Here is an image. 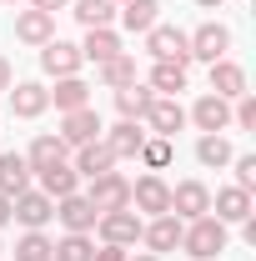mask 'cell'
I'll return each instance as SVG.
<instances>
[{
	"label": "cell",
	"instance_id": "6da1fadb",
	"mask_svg": "<svg viewBox=\"0 0 256 261\" xmlns=\"http://www.w3.org/2000/svg\"><path fill=\"white\" fill-rule=\"evenodd\" d=\"M226 246H231V231H226V221H216L211 211L196 216V221H186V231H181V251L191 261H221Z\"/></svg>",
	"mask_w": 256,
	"mask_h": 261
},
{
	"label": "cell",
	"instance_id": "7a4b0ae2",
	"mask_svg": "<svg viewBox=\"0 0 256 261\" xmlns=\"http://www.w3.org/2000/svg\"><path fill=\"white\" fill-rule=\"evenodd\" d=\"M146 56L151 61H176V65H191V40H186V31L181 25H151L146 31Z\"/></svg>",
	"mask_w": 256,
	"mask_h": 261
},
{
	"label": "cell",
	"instance_id": "3957f363",
	"mask_svg": "<svg viewBox=\"0 0 256 261\" xmlns=\"http://www.w3.org/2000/svg\"><path fill=\"white\" fill-rule=\"evenodd\" d=\"M141 211H131V206H121V211H100L96 216V231L106 246H136L141 241Z\"/></svg>",
	"mask_w": 256,
	"mask_h": 261
},
{
	"label": "cell",
	"instance_id": "277c9868",
	"mask_svg": "<svg viewBox=\"0 0 256 261\" xmlns=\"http://www.w3.org/2000/svg\"><path fill=\"white\" fill-rule=\"evenodd\" d=\"M131 211H146V216L171 211V186L161 181V171H146L141 181H131Z\"/></svg>",
	"mask_w": 256,
	"mask_h": 261
},
{
	"label": "cell",
	"instance_id": "5b68a950",
	"mask_svg": "<svg viewBox=\"0 0 256 261\" xmlns=\"http://www.w3.org/2000/svg\"><path fill=\"white\" fill-rule=\"evenodd\" d=\"M186 121H191L201 136H226V130H231V100H221V96L206 91V96L186 111Z\"/></svg>",
	"mask_w": 256,
	"mask_h": 261
},
{
	"label": "cell",
	"instance_id": "8992f818",
	"mask_svg": "<svg viewBox=\"0 0 256 261\" xmlns=\"http://www.w3.org/2000/svg\"><path fill=\"white\" fill-rule=\"evenodd\" d=\"M50 216H56V201H50L45 191H35V186H31V191L10 196V221H20L25 231H40Z\"/></svg>",
	"mask_w": 256,
	"mask_h": 261
},
{
	"label": "cell",
	"instance_id": "52a82bcc",
	"mask_svg": "<svg viewBox=\"0 0 256 261\" xmlns=\"http://www.w3.org/2000/svg\"><path fill=\"white\" fill-rule=\"evenodd\" d=\"M181 231H186V221L166 211V216H151V221L141 226V241H146L151 256H166V251H181Z\"/></svg>",
	"mask_w": 256,
	"mask_h": 261
},
{
	"label": "cell",
	"instance_id": "ba28073f",
	"mask_svg": "<svg viewBox=\"0 0 256 261\" xmlns=\"http://www.w3.org/2000/svg\"><path fill=\"white\" fill-rule=\"evenodd\" d=\"M141 121H146V130H151V136L176 141V130L186 126V106H181V96H156V100H151V111H146Z\"/></svg>",
	"mask_w": 256,
	"mask_h": 261
},
{
	"label": "cell",
	"instance_id": "9c48e42d",
	"mask_svg": "<svg viewBox=\"0 0 256 261\" xmlns=\"http://www.w3.org/2000/svg\"><path fill=\"white\" fill-rule=\"evenodd\" d=\"M100 130H106L100 126V111L96 106H81V111H65L61 116V130H56V136L75 151V146H86V141H100Z\"/></svg>",
	"mask_w": 256,
	"mask_h": 261
},
{
	"label": "cell",
	"instance_id": "30bf717a",
	"mask_svg": "<svg viewBox=\"0 0 256 261\" xmlns=\"http://www.w3.org/2000/svg\"><path fill=\"white\" fill-rule=\"evenodd\" d=\"M86 201H91L96 211H121V206H131V181L121 171H106V176H96V181L86 186Z\"/></svg>",
	"mask_w": 256,
	"mask_h": 261
},
{
	"label": "cell",
	"instance_id": "8fae6325",
	"mask_svg": "<svg viewBox=\"0 0 256 261\" xmlns=\"http://www.w3.org/2000/svg\"><path fill=\"white\" fill-rule=\"evenodd\" d=\"M146 136H151V130L141 126V121H116L111 130H100V141H106V151H111L116 161H136L141 146H146Z\"/></svg>",
	"mask_w": 256,
	"mask_h": 261
},
{
	"label": "cell",
	"instance_id": "7c38bea8",
	"mask_svg": "<svg viewBox=\"0 0 256 261\" xmlns=\"http://www.w3.org/2000/svg\"><path fill=\"white\" fill-rule=\"evenodd\" d=\"M5 96H10V116H15V121H35V116L50 111V91H45L40 81H15Z\"/></svg>",
	"mask_w": 256,
	"mask_h": 261
},
{
	"label": "cell",
	"instance_id": "4fadbf2b",
	"mask_svg": "<svg viewBox=\"0 0 256 261\" xmlns=\"http://www.w3.org/2000/svg\"><path fill=\"white\" fill-rule=\"evenodd\" d=\"M211 211V191H206V181H176L171 186V216H181V221H196V216H206Z\"/></svg>",
	"mask_w": 256,
	"mask_h": 261
},
{
	"label": "cell",
	"instance_id": "5bb4252c",
	"mask_svg": "<svg viewBox=\"0 0 256 261\" xmlns=\"http://www.w3.org/2000/svg\"><path fill=\"white\" fill-rule=\"evenodd\" d=\"M186 40H191V61H206V65L221 61L226 50H231V31H226L221 20H206V25H196Z\"/></svg>",
	"mask_w": 256,
	"mask_h": 261
},
{
	"label": "cell",
	"instance_id": "9a60e30c",
	"mask_svg": "<svg viewBox=\"0 0 256 261\" xmlns=\"http://www.w3.org/2000/svg\"><path fill=\"white\" fill-rule=\"evenodd\" d=\"M40 70H45L50 81L81 75V45H70V40H45V45H40Z\"/></svg>",
	"mask_w": 256,
	"mask_h": 261
},
{
	"label": "cell",
	"instance_id": "2e32d148",
	"mask_svg": "<svg viewBox=\"0 0 256 261\" xmlns=\"http://www.w3.org/2000/svg\"><path fill=\"white\" fill-rule=\"evenodd\" d=\"M96 216L100 211L86 201V191H70V196L56 201V221H61L65 231H86V236H91V231H96Z\"/></svg>",
	"mask_w": 256,
	"mask_h": 261
},
{
	"label": "cell",
	"instance_id": "e0dca14e",
	"mask_svg": "<svg viewBox=\"0 0 256 261\" xmlns=\"http://www.w3.org/2000/svg\"><path fill=\"white\" fill-rule=\"evenodd\" d=\"M211 216L226 221V226H241V221L251 216V191H241V186H221V191L211 196Z\"/></svg>",
	"mask_w": 256,
	"mask_h": 261
},
{
	"label": "cell",
	"instance_id": "ac0fdd59",
	"mask_svg": "<svg viewBox=\"0 0 256 261\" xmlns=\"http://www.w3.org/2000/svg\"><path fill=\"white\" fill-rule=\"evenodd\" d=\"M15 40L20 45H45V40H56V15H45V10H15Z\"/></svg>",
	"mask_w": 256,
	"mask_h": 261
},
{
	"label": "cell",
	"instance_id": "d6986e66",
	"mask_svg": "<svg viewBox=\"0 0 256 261\" xmlns=\"http://www.w3.org/2000/svg\"><path fill=\"white\" fill-rule=\"evenodd\" d=\"M211 96H221V100H236V96H246V70L231 61V56H221V61H211Z\"/></svg>",
	"mask_w": 256,
	"mask_h": 261
},
{
	"label": "cell",
	"instance_id": "ffe728a7",
	"mask_svg": "<svg viewBox=\"0 0 256 261\" xmlns=\"http://www.w3.org/2000/svg\"><path fill=\"white\" fill-rule=\"evenodd\" d=\"M75 176H86V181H96L106 171H116V156L106 151V141H86V146H75V161H70Z\"/></svg>",
	"mask_w": 256,
	"mask_h": 261
},
{
	"label": "cell",
	"instance_id": "44dd1931",
	"mask_svg": "<svg viewBox=\"0 0 256 261\" xmlns=\"http://www.w3.org/2000/svg\"><path fill=\"white\" fill-rule=\"evenodd\" d=\"M56 161H70V146H65L61 136L40 130L31 141V151H25V166H31V171H45V166H56Z\"/></svg>",
	"mask_w": 256,
	"mask_h": 261
},
{
	"label": "cell",
	"instance_id": "7402d4cb",
	"mask_svg": "<svg viewBox=\"0 0 256 261\" xmlns=\"http://www.w3.org/2000/svg\"><path fill=\"white\" fill-rule=\"evenodd\" d=\"M31 166H25V156L20 151H5L0 156V196H20V191H31Z\"/></svg>",
	"mask_w": 256,
	"mask_h": 261
},
{
	"label": "cell",
	"instance_id": "603a6c76",
	"mask_svg": "<svg viewBox=\"0 0 256 261\" xmlns=\"http://www.w3.org/2000/svg\"><path fill=\"white\" fill-rule=\"evenodd\" d=\"M116 15H121V25H126L131 35H146L161 20V0H126Z\"/></svg>",
	"mask_w": 256,
	"mask_h": 261
},
{
	"label": "cell",
	"instance_id": "cb8c5ba5",
	"mask_svg": "<svg viewBox=\"0 0 256 261\" xmlns=\"http://www.w3.org/2000/svg\"><path fill=\"white\" fill-rule=\"evenodd\" d=\"M40 176V191L50 196V201H61V196L70 191H81V176L70 171V161H56V166H45V171H35Z\"/></svg>",
	"mask_w": 256,
	"mask_h": 261
},
{
	"label": "cell",
	"instance_id": "d4e9b609",
	"mask_svg": "<svg viewBox=\"0 0 256 261\" xmlns=\"http://www.w3.org/2000/svg\"><path fill=\"white\" fill-rule=\"evenodd\" d=\"M151 100H156V91H151V86L131 81V86H121V91H116V111H121V121H141V116L151 111Z\"/></svg>",
	"mask_w": 256,
	"mask_h": 261
},
{
	"label": "cell",
	"instance_id": "484cf974",
	"mask_svg": "<svg viewBox=\"0 0 256 261\" xmlns=\"http://www.w3.org/2000/svg\"><path fill=\"white\" fill-rule=\"evenodd\" d=\"M111 56H121V35L111 31V25H96V31H86V45H81V61H96V65H106Z\"/></svg>",
	"mask_w": 256,
	"mask_h": 261
},
{
	"label": "cell",
	"instance_id": "4316f807",
	"mask_svg": "<svg viewBox=\"0 0 256 261\" xmlns=\"http://www.w3.org/2000/svg\"><path fill=\"white\" fill-rule=\"evenodd\" d=\"M50 106L56 111H81V106H91V86L81 81V75H65V81H56V91H50Z\"/></svg>",
	"mask_w": 256,
	"mask_h": 261
},
{
	"label": "cell",
	"instance_id": "83f0119b",
	"mask_svg": "<svg viewBox=\"0 0 256 261\" xmlns=\"http://www.w3.org/2000/svg\"><path fill=\"white\" fill-rule=\"evenodd\" d=\"M146 86H151L156 96H181V91H186V65H176V61H156Z\"/></svg>",
	"mask_w": 256,
	"mask_h": 261
},
{
	"label": "cell",
	"instance_id": "f1b7e54d",
	"mask_svg": "<svg viewBox=\"0 0 256 261\" xmlns=\"http://www.w3.org/2000/svg\"><path fill=\"white\" fill-rule=\"evenodd\" d=\"M231 156H236V151H231V141H226V136H201V141H196V161L206 166V171L231 166Z\"/></svg>",
	"mask_w": 256,
	"mask_h": 261
},
{
	"label": "cell",
	"instance_id": "f546056e",
	"mask_svg": "<svg viewBox=\"0 0 256 261\" xmlns=\"http://www.w3.org/2000/svg\"><path fill=\"white\" fill-rule=\"evenodd\" d=\"M91 256H96V241L86 231H65L56 241V251H50V261H91Z\"/></svg>",
	"mask_w": 256,
	"mask_h": 261
},
{
	"label": "cell",
	"instance_id": "4dcf8cb0",
	"mask_svg": "<svg viewBox=\"0 0 256 261\" xmlns=\"http://www.w3.org/2000/svg\"><path fill=\"white\" fill-rule=\"evenodd\" d=\"M70 15H75L86 31H96V25H111V20H116V5H111V0H70Z\"/></svg>",
	"mask_w": 256,
	"mask_h": 261
},
{
	"label": "cell",
	"instance_id": "1f68e13d",
	"mask_svg": "<svg viewBox=\"0 0 256 261\" xmlns=\"http://www.w3.org/2000/svg\"><path fill=\"white\" fill-rule=\"evenodd\" d=\"M131 81H136V56H126V50L100 65V86H106V91H121V86H131Z\"/></svg>",
	"mask_w": 256,
	"mask_h": 261
},
{
	"label": "cell",
	"instance_id": "d6a6232c",
	"mask_svg": "<svg viewBox=\"0 0 256 261\" xmlns=\"http://www.w3.org/2000/svg\"><path fill=\"white\" fill-rule=\"evenodd\" d=\"M171 161H176V146H171L166 136H146V146H141V166H146V171H166Z\"/></svg>",
	"mask_w": 256,
	"mask_h": 261
},
{
	"label": "cell",
	"instance_id": "836d02e7",
	"mask_svg": "<svg viewBox=\"0 0 256 261\" xmlns=\"http://www.w3.org/2000/svg\"><path fill=\"white\" fill-rule=\"evenodd\" d=\"M50 251H56V241L45 231H25L15 241V261H50Z\"/></svg>",
	"mask_w": 256,
	"mask_h": 261
},
{
	"label": "cell",
	"instance_id": "e575fe53",
	"mask_svg": "<svg viewBox=\"0 0 256 261\" xmlns=\"http://www.w3.org/2000/svg\"><path fill=\"white\" fill-rule=\"evenodd\" d=\"M231 126H241V130H256V96H251V91L231 100Z\"/></svg>",
	"mask_w": 256,
	"mask_h": 261
},
{
	"label": "cell",
	"instance_id": "d590c367",
	"mask_svg": "<svg viewBox=\"0 0 256 261\" xmlns=\"http://www.w3.org/2000/svg\"><path fill=\"white\" fill-rule=\"evenodd\" d=\"M231 166H236V186L256 191V156H231Z\"/></svg>",
	"mask_w": 256,
	"mask_h": 261
},
{
	"label": "cell",
	"instance_id": "8d00e7d4",
	"mask_svg": "<svg viewBox=\"0 0 256 261\" xmlns=\"http://www.w3.org/2000/svg\"><path fill=\"white\" fill-rule=\"evenodd\" d=\"M126 256H131L126 246H106V241H100V251H96L91 261H126Z\"/></svg>",
	"mask_w": 256,
	"mask_h": 261
},
{
	"label": "cell",
	"instance_id": "74e56055",
	"mask_svg": "<svg viewBox=\"0 0 256 261\" xmlns=\"http://www.w3.org/2000/svg\"><path fill=\"white\" fill-rule=\"evenodd\" d=\"M10 86H15V70H10V61H5V56H0V96H5Z\"/></svg>",
	"mask_w": 256,
	"mask_h": 261
},
{
	"label": "cell",
	"instance_id": "f35d334b",
	"mask_svg": "<svg viewBox=\"0 0 256 261\" xmlns=\"http://www.w3.org/2000/svg\"><path fill=\"white\" fill-rule=\"evenodd\" d=\"M35 10H45V15H56V10H65V5H70V0H31Z\"/></svg>",
	"mask_w": 256,
	"mask_h": 261
},
{
	"label": "cell",
	"instance_id": "ab89813d",
	"mask_svg": "<svg viewBox=\"0 0 256 261\" xmlns=\"http://www.w3.org/2000/svg\"><path fill=\"white\" fill-rule=\"evenodd\" d=\"M10 221V196H0V226Z\"/></svg>",
	"mask_w": 256,
	"mask_h": 261
},
{
	"label": "cell",
	"instance_id": "60d3db41",
	"mask_svg": "<svg viewBox=\"0 0 256 261\" xmlns=\"http://www.w3.org/2000/svg\"><path fill=\"white\" fill-rule=\"evenodd\" d=\"M196 5H201V10H221L226 0H196Z\"/></svg>",
	"mask_w": 256,
	"mask_h": 261
},
{
	"label": "cell",
	"instance_id": "b9f144b4",
	"mask_svg": "<svg viewBox=\"0 0 256 261\" xmlns=\"http://www.w3.org/2000/svg\"><path fill=\"white\" fill-rule=\"evenodd\" d=\"M126 261H161V256H151V251H141V256H126Z\"/></svg>",
	"mask_w": 256,
	"mask_h": 261
},
{
	"label": "cell",
	"instance_id": "7bdbcfd3",
	"mask_svg": "<svg viewBox=\"0 0 256 261\" xmlns=\"http://www.w3.org/2000/svg\"><path fill=\"white\" fill-rule=\"evenodd\" d=\"M0 5H20V0H0Z\"/></svg>",
	"mask_w": 256,
	"mask_h": 261
},
{
	"label": "cell",
	"instance_id": "ee69618b",
	"mask_svg": "<svg viewBox=\"0 0 256 261\" xmlns=\"http://www.w3.org/2000/svg\"><path fill=\"white\" fill-rule=\"evenodd\" d=\"M111 5H126V0H111Z\"/></svg>",
	"mask_w": 256,
	"mask_h": 261
},
{
	"label": "cell",
	"instance_id": "f6af8a7d",
	"mask_svg": "<svg viewBox=\"0 0 256 261\" xmlns=\"http://www.w3.org/2000/svg\"><path fill=\"white\" fill-rule=\"evenodd\" d=\"M0 251H5V246H0Z\"/></svg>",
	"mask_w": 256,
	"mask_h": 261
}]
</instances>
